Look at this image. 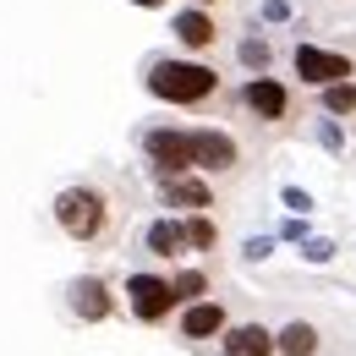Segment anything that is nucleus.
I'll return each mask as SVG.
<instances>
[{
    "instance_id": "nucleus-1",
    "label": "nucleus",
    "mask_w": 356,
    "mask_h": 356,
    "mask_svg": "<svg viewBox=\"0 0 356 356\" xmlns=\"http://www.w3.org/2000/svg\"><path fill=\"white\" fill-rule=\"evenodd\" d=\"M143 88L176 110H209V104H220L225 77L197 55H159L143 66Z\"/></svg>"
},
{
    "instance_id": "nucleus-2",
    "label": "nucleus",
    "mask_w": 356,
    "mask_h": 356,
    "mask_svg": "<svg viewBox=\"0 0 356 356\" xmlns=\"http://www.w3.org/2000/svg\"><path fill=\"white\" fill-rule=\"evenodd\" d=\"M55 230L66 241H99L110 230V197L99 186H60L55 192Z\"/></svg>"
},
{
    "instance_id": "nucleus-3",
    "label": "nucleus",
    "mask_w": 356,
    "mask_h": 356,
    "mask_svg": "<svg viewBox=\"0 0 356 356\" xmlns=\"http://www.w3.org/2000/svg\"><path fill=\"white\" fill-rule=\"evenodd\" d=\"M236 104L268 127V132H285V127H296V115H302V104H296V88L285 83V77H247L241 93H236Z\"/></svg>"
},
{
    "instance_id": "nucleus-4",
    "label": "nucleus",
    "mask_w": 356,
    "mask_h": 356,
    "mask_svg": "<svg viewBox=\"0 0 356 356\" xmlns=\"http://www.w3.org/2000/svg\"><path fill=\"white\" fill-rule=\"evenodd\" d=\"M121 296H127V312H132L137 323H170L181 307V296H176V285H170V274H148V268H137L132 280L121 285Z\"/></svg>"
},
{
    "instance_id": "nucleus-5",
    "label": "nucleus",
    "mask_w": 356,
    "mask_h": 356,
    "mask_svg": "<svg viewBox=\"0 0 356 356\" xmlns=\"http://www.w3.org/2000/svg\"><path fill=\"white\" fill-rule=\"evenodd\" d=\"M291 72L302 88H329L340 77H356V60L346 49H323V44H296L291 49Z\"/></svg>"
},
{
    "instance_id": "nucleus-6",
    "label": "nucleus",
    "mask_w": 356,
    "mask_h": 356,
    "mask_svg": "<svg viewBox=\"0 0 356 356\" xmlns=\"http://www.w3.org/2000/svg\"><path fill=\"white\" fill-rule=\"evenodd\" d=\"M186 137H192V170H203V176H236L241 170V143L225 127H186Z\"/></svg>"
},
{
    "instance_id": "nucleus-7",
    "label": "nucleus",
    "mask_w": 356,
    "mask_h": 356,
    "mask_svg": "<svg viewBox=\"0 0 356 356\" xmlns=\"http://www.w3.org/2000/svg\"><path fill=\"white\" fill-rule=\"evenodd\" d=\"M143 154H148V176L154 181L192 170V137H186V127H154V132H143Z\"/></svg>"
},
{
    "instance_id": "nucleus-8",
    "label": "nucleus",
    "mask_w": 356,
    "mask_h": 356,
    "mask_svg": "<svg viewBox=\"0 0 356 356\" xmlns=\"http://www.w3.org/2000/svg\"><path fill=\"white\" fill-rule=\"evenodd\" d=\"M170 33H176V44L186 49V55H214V49L225 44V28H220V17H214L209 6H186V11H176Z\"/></svg>"
},
{
    "instance_id": "nucleus-9",
    "label": "nucleus",
    "mask_w": 356,
    "mask_h": 356,
    "mask_svg": "<svg viewBox=\"0 0 356 356\" xmlns=\"http://www.w3.org/2000/svg\"><path fill=\"white\" fill-rule=\"evenodd\" d=\"M66 307L72 318H83V323H104V318H115V291H110V280H99V274H77L72 285H66Z\"/></svg>"
},
{
    "instance_id": "nucleus-10",
    "label": "nucleus",
    "mask_w": 356,
    "mask_h": 356,
    "mask_svg": "<svg viewBox=\"0 0 356 356\" xmlns=\"http://www.w3.org/2000/svg\"><path fill=\"white\" fill-rule=\"evenodd\" d=\"M225 323H230V307L220 296H197V302H181L176 307V334L181 340H220Z\"/></svg>"
},
{
    "instance_id": "nucleus-11",
    "label": "nucleus",
    "mask_w": 356,
    "mask_h": 356,
    "mask_svg": "<svg viewBox=\"0 0 356 356\" xmlns=\"http://www.w3.org/2000/svg\"><path fill=\"white\" fill-rule=\"evenodd\" d=\"M159 197L181 209V214H192V209H214V186L203 170H181V176H165L159 181Z\"/></svg>"
},
{
    "instance_id": "nucleus-12",
    "label": "nucleus",
    "mask_w": 356,
    "mask_h": 356,
    "mask_svg": "<svg viewBox=\"0 0 356 356\" xmlns=\"http://www.w3.org/2000/svg\"><path fill=\"white\" fill-rule=\"evenodd\" d=\"M220 356H274V329L268 323H225L220 334Z\"/></svg>"
},
{
    "instance_id": "nucleus-13",
    "label": "nucleus",
    "mask_w": 356,
    "mask_h": 356,
    "mask_svg": "<svg viewBox=\"0 0 356 356\" xmlns=\"http://www.w3.org/2000/svg\"><path fill=\"white\" fill-rule=\"evenodd\" d=\"M274 356H323V329L312 318H291L274 329Z\"/></svg>"
},
{
    "instance_id": "nucleus-14",
    "label": "nucleus",
    "mask_w": 356,
    "mask_h": 356,
    "mask_svg": "<svg viewBox=\"0 0 356 356\" xmlns=\"http://www.w3.org/2000/svg\"><path fill=\"white\" fill-rule=\"evenodd\" d=\"M143 247H148L154 258H165V264L192 258V252H186V236H181V220H154L148 230H143Z\"/></svg>"
},
{
    "instance_id": "nucleus-15",
    "label": "nucleus",
    "mask_w": 356,
    "mask_h": 356,
    "mask_svg": "<svg viewBox=\"0 0 356 356\" xmlns=\"http://www.w3.org/2000/svg\"><path fill=\"white\" fill-rule=\"evenodd\" d=\"M181 236H186V252H214L220 247V220L209 209H192V214H181Z\"/></svg>"
},
{
    "instance_id": "nucleus-16",
    "label": "nucleus",
    "mask_w": 356,
    "mask_h": 356,
    "mask_svg": "<svg viewBox=\"0 0 356 356\" xmlns=\"http://www.w3.org/2000/svg\"><path fill=\"white\" fill-rule=\"evenodd\" d=\"M318 104H323L329 115H356V77H340V83L318 88Z\"/></svg>"
},
{
    "instance_id": "nucleus-17",
    "label": "nucleus",
    "mask_w": 356,
    "mask_h": 356,
    "mask_svg": "<svg viewBox=\"0 0 356 356\" xmlns=\"http://www.w3.org/2000/svg\"><path fill=\"white\" fill-rule=\"evenodd\" d=\"M170 285H176L181 302H197V296H209V291H214L209 268H176V274H170Z\"/></svg>"
},
{
    "instance_id": "nucleus-18",
    "label": "nucleus",
    "mask_w": 356,
    "mask_h": 356,
    "mask_svg": "<svg viewBox=\"0 0 356 356\" xmlns=\"http://www.w3.org/2000/svg\"><path fill=\"white\" fill-rule=\"evenodd\" d=\"M132 6H148V11H159V6H170V0H132Z\"/></svg>"
},
{
    "instance_id": "nucleus-19",
    "label": "nucleus",
    "mask_w": 356,
    "mask_h": 356,
    "mask_svg": "<svg viewBox=\"0 0 356 356\" xmlns=\"http://www.w3.org/2000/svg\"><path fill=\"white\" fill-rule=\"evenodd\" d=\"M192 6H209V11H220V6H225V0H192Z\"/></svg>"
}]
</instances>
